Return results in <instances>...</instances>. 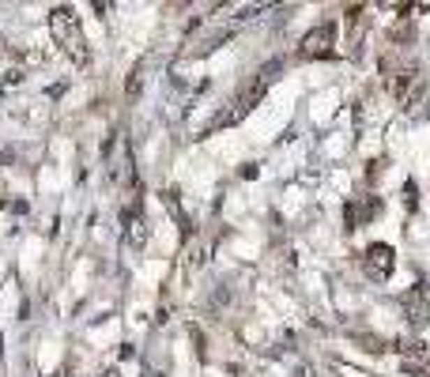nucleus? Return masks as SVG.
I'll list each match as a JSON object with an SVG mask.
<instances>
[{"mask_svg":"<svg viewBox=\"0 0 430 377\" xmlns=\"http://www.w3.org/2000/svg\"><path fill=\"white\" fill-rule=\"evenodd\" d=\"M381 79H385V91L396 102L411 106V98L419 95V84H423V76H419V64L415 61H400V57H385L381 61Z\"/></svg>","mask_w":430,"mask_h":377,"instance_id":"1","label":"nucleus"},{"mask_svg":"<svg viewBox=\"0 0 430 377\" xmlns=\"http://www.w3.org/2000/svg\"><path fill=\"white\" fill-rule=\"evenodd\" d=\"M50 31H53V38H57L64 45V53H68L76 64H87L91 61V53H87V42H83V34H80V20L72 15V8H53L50 12Z\"/></svg>","mask_w":430,"mask_h":377,"instance_id":"2","label":"nucleus"},{"mask_svg":"<svg viewBox=\"0 0 430 377\" xmlns=\"http://www.w3.org/2000/svg\"><path fill=\"white\" fill-rule=\"evenodd\" d=\"M392 268H396V249H392V245H385V242L366 245V253H362V272H366L373 283H385L392 275Z\"/></svg>","mask_w":430,"mask_h":377,"instance_id":"3","label":"nucleus"},{"mask_svg":"<svg viewBox=\"0 0 430 377\" xmlns=\"http://www.w3.org/2000/svg\"><path fill=\"white\" fill-rule=\"evenodd\" d=\"M332 45H336V23H321V26H313V31L298 42V57H302V61L329 57Z\"/></svg>","mask_w":430,"mask_h":377,"instance_id":"4","label":"nucleus"},{"mask_svg":"<svg viewBox=\"0 0 430 377\" xmlns=\"http://www.w3.org/2000/svg\"><path fill=\"white\" fill-rule=\"evenodd\" d=\"M378 211H381V197H351L348 208H343V223H348V231H359Z\"/></svg>","mask_w":430,"mask_h":377,"instance_id":"5","label":"nucleus"},{"mask_svg":"<svg viewBox=\"0 0 430 377\" xmlns=\"http://www.w3.org/2000/svg\"><path fill=\"white\" fill-rule=\"evenodd\" d=\"M400 306H404V317H408V325L415 328V332L430 325V302H427L423 291H408L404 298H400Z\"/></svg>","mask_w":430,"mask_h":377,"instance_id":"6","label":"nucleus"},{"mask_svg":"<svg viewBox=\"0 0 430 377\" xmlns=\"http://www.w3.org/2000/svg\"><path fill=\"white\" fill-rule=\"evenodd\" d=\"M343 23H348V38H351V45H359L362 26H366V4H351V8H343Z\"/></svg>","mask_w":430,"mask_h":377,"instance_id":"7","label":"nucleus"},{"mask_svg":"<svg viewBox=\"0 0 430 377\" xmlns=\"http://www.w3.org/2000/svg\"><path fill=\"white\" fill-rule=\"evenodd\" d=\"M385 38H389V45H411L415 42V23H411V15H404V20H396L385 31Z\"/></svg>","mask_w":430,"mask_h":377,"instance_id":"8","label":"nucleus"},{"mask_svg":"<svg viewBox=\"0 0 430 377\" xmlns=\"http://www.w3.org/2000/svg\"><path fill=\"white\" fill-rule=\"evenodd\" d=\"M125 223H128V245H144V242H147V223H144V215H133V211H125Z\"/></svg>","mask_w":430,"mask_h":377,"instance_id":"9","label":"nucleus"},{"mask_svg":"<svg viewBox=\"0 0 430 377\" xmlns=\"http://www.w3.org/2000/svg\"><path fill=\"white\" fill-rule=\"evenodd\" d=\"M396 347L404 351V358L415 355L419 358V366H427L430 362V351H427V344H419V339H396Z\"/></svg>","mask_w":430,"mask_h":377,"instance_id":"10","label":"nucleus"},{"mask_svg":"<svg viewBox=\"0 0 430 377\" xmlns=\"http://www.w3.org/2000/svg\"><path fill=\"white\" fill-rule=\"evenodd\" d=\"M279 68H283V57H276V61H268V64H265V68H260V72H257V79H260V84H272V79H276V72H279Z\"/></svg>","mask_w":430,"mask_h":377,"instance_id":"11","label":"nucleus"},{"mask_svg":"<svg viewBox=\"0 0 430 377\" xmlns=\"http://www.w3.org/2000/svg\"><path fill=\"white\" fill-rule=\"evenodd\" d=\"M136 91H140V64H136L133 72H128V79H125V95L136 98Z\"/></svg>","mask_w":430,"mask_h":377,"instance_id":"12","label":"nucleus"},{"mask_svg":"<svg viewBox=\"0 0 430 377\" xmlns=\"http://www.w3.org/2000/svg\"><path fill=\"white\" fill-rule=\"evenodd\" d=\"M359 344L366 351H385V339H378V336H359Z\"/></svg>","mask_w":430,"mask_h":377,"instance_id":"13","label":"nucleus"},{"mask_svg":"<svg viewBox=\"0 0 430 377\" xmlns=\"http://www.w3.org/2000/svg\"><path fill=\"white\" fill-rule=\"evenodd\" d=\"M404 204H408V208H415V204H419V189H415V181H408V185H404Z\"/></svg>","mask_w":430,"mask_h":377,"instance_id":"14","label":"nucleus"},{"mask_svg":"<svg viewBox=\"0 0 430 377\" xmlns=\"http://www.w3.org/2000/svg\"><path fill=\"white\" fill-rule=\"evenodd\" d=\"M381 170H385V159H373V162H370V170H366V181H370V185L378 181V174H381Z\"/></svg>","mask_w":430,"mask_h":377,"instance_id":"15","label":"nucleus"},{"mask_svg":"<svg viewBox=\"0 0 430 377\" xmlns=\"http://www.w3.org/2000/svg\"><path fill=\"white\" fill-rule=\"evenodd\" d=\"M98 377H121V374H117V370H102Z\"/></svg>","mask_w":430,"mask_h":377,"instance_id":"16","label":"nucleus"},{"mask_svg":"<svg viewBox=\"0 0 430 377\" xmlns=\"http://www.w3.org/2000/svg\"><path fill=\"white\" fill-rule=\"evenodd\" d=\"M427 117H430V109H427Z\"/></svg>","mask_w":430,"mask_h":377,"instance_id":"17","label":"nucleus"}]
</instances>
